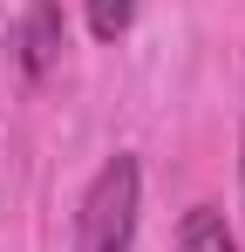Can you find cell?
<instances>
[{"instance_id": "cell-1", "label": "cell", "mask_w": 245, "mask_h": 252, "mask_svg": "<svg viewBox=\"0 0 245 252\" xmlns=\"http://www.w3.org/2000/svg\"><path fill=\"white\" fill-rule=\"evenodd\" d=\"M136 211H143V164L116 150L75 205V252H136Z\"/></svg>"}, {"instance_id": "cell-2", "label": "cell", "mask_w": 245, "mask_h": 252, "mask_svg": "<svg viewBox=\"0 0 245 252\" xmlns=\"http://www.w3.org/2000/svg\"><path fill=\"white\" fill-rule=\"evenodd\" d=\"M55 62H61V7H55V0H34L28 28H21V75L41 82Z\"/></svg>"}, {"instance_id": "cell-3", "label": "cell", "mask_w": 245, "mask_h": 252, "mask_svg": "<svg viewBox=\"0 0 245 252\" xmlns=\"http://www.w3.org/2000/svg\"><path fill=\"white\" fill-rule=\"evenodd\" d=\"M177 252H239V232L225 225L218 205H191L177 225Z\"/></svg>"}, {"instance_id": "cell-4", "label": "cell", "mask_w": 245, "mask_h": 252, "mask_svg": "<svg viewBox=\"0 0 245 252\" xmlns=\"http://www.w3.org/2000/svg\"><path fill=\"white\" fill-rule=\"evenodd\" d=\"M136 21V0H89V34L95 41H122Z\"/></svg>"}, {"instance_id": "cell-5", "label": "cell", "mask_w": 245, "mask_h": 252, "mask_svg": "<svg viewBox=\"0 0 245 252\" xmlns=\"http://www.w3.org/2000/svg\"><path fill=\"white\" fill-rule=\"evenodd\" d=\"M239 184H245V157H239Z\"/></svg>"}]
</instances>
